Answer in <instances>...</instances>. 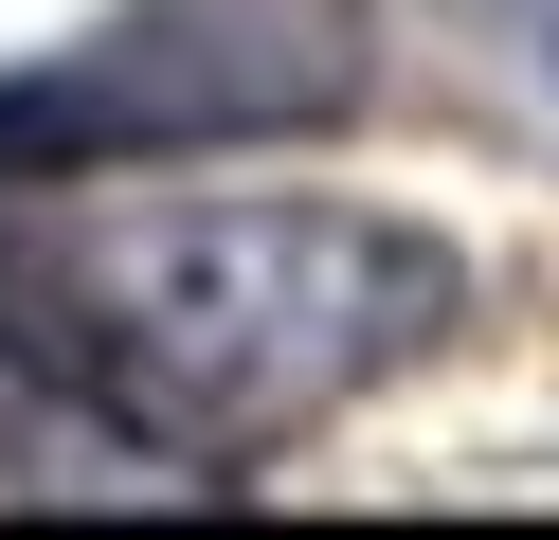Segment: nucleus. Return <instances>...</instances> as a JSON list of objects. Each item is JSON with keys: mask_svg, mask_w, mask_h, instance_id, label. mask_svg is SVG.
<instances>
[{"mask_svg": "<svg viewBox=\"0 0 559 540\" xmlns=\"http://www.w3.org/2000/svg\"><path fill=\"white\" fill-rule=\"evenodd\" d=\"M469 324L451 235L379 199H37L0 235V343L91 432L253 468L361 415Z\"/></svg>", "mask_w": 559, "mask_h": 540, "instance_id": "obj_1", "label": "nucleus"}]
</instances>
